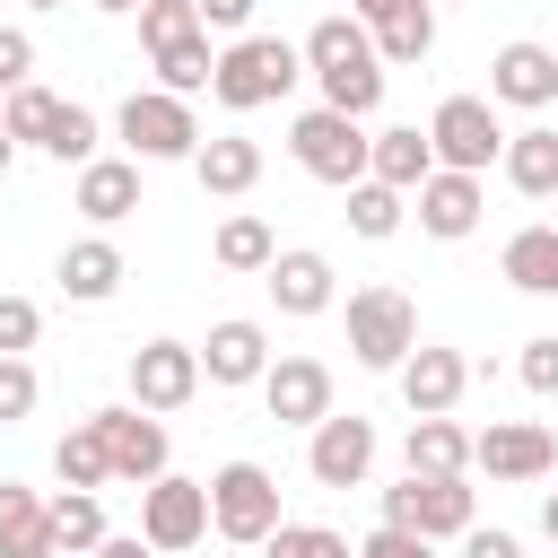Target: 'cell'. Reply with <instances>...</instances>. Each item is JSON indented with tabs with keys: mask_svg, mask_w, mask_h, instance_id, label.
<instances>
[{
	"mask_svg": "<svg viewBox=\"0 0 558 558\" xmlns=\"http://www.w3.org/2000/svg\"><path fill=\"white\" fill-rule=\"evenodd\" d=\"M288 157H296L314 183H340V192H349V183H366V122L314 105V113L288 122Z\"/></svg>",
	"mask_w": 558,
	"mask_h": 558,
	"instance_id": "8992f818",
	"label": "cell"
},
{
	"mask_svg": "<svg viewBox=\"0 0 558 558\" xmlns=\"http://www.w3.org/2000/svg\"><path fill=\"white\" fill-rule=\"evenodd\" d=\"M44 157L87 166V157H96V113H87V105H61V113H52V131H44Z\"/></svg>",
	"mask_w": 558,
	"mask_h": 558,
	"instance_id": "d590c367",
	"label": "cell"
},
{
	"mask_svg": "<svg viewBox=\"0 0 558 558\" xmlns=\"http://www.w3.org/2000/svg\"><path fill=\"white\" fill-rule=\"evenodd\" d=\"M192 17H201V35L218 26V35H244L253 26V0H192Z\"/></svg>",
	"mask_w": 558,
	"mask_h": 558,
	"instance_id": "7bdbcfd3",
	"label": "cell"
},
{
	"mask_svg": "<svg viewBox=\"0 0 558 558\" xmlns=\"http://www.w3.org/2000/svg\"><path fill=\"white\" fill-rule=\"evenodd\" d=\"M52 279H61V296H70V305H105V296L131 279V262H122V244H105V235H78V244L61 253V270H52Z\"/></svg>",
	"mask_w": 558,
	"mask_h": 558,
	"instance_id": "7402d4cb",
	"label": "cell"
},
{
	"mask_svg": "<svg viewBox=\"0 0 558 558\" xmlns=\"http://www.w3.org/2000/svg\"><path fill=\"white\" fill-rule=\"evenodd\" d=\"M192 392H201V349H183V340H148V349H131V410L166 418V410H183Z\"/></svg>",
	"mask_w": 558,
	"mask_h": 558,
	"instance_id": "8fae6325",
	"label": "cell"
},
{
	"mask_svg": "<svg viewBox=\"0 0 558 558\" xmlns=\"http://www.w3.org/2000/svg\"><path fill=\"white\" fill-rule=\"evenodd\" d=\"M96 9H113V17H122V9H140V0H96Z\"/></svg>",
	"mask_w": 558,
	"mask_h": 558,
	"instance_id": "681fc988",
	"label": "cell"
},
{
	"mask_svg": "<svg viewBox=\"0 0 558 558\" xmlns=\"http://www.w3.org/2000/svg\"><path fill=\"white\" fill-rule=\"evenodd\" d=\"M70 209H78V218H96V227L131 218V209H140V166H131V157H87V166H78Z\"/></svg>",
	"mask_w": 558,
	"mask_h": 558,
	"instance_id": "44dd1931",
	"label": "cell"
},
{
	"mask_svg": "<svg viewBox=\"0 0 558 558\" xmlns=\"http://www.w3.org/2000/svg\"><path fill=\"white\" fill-rule=\"evenodd\" d=\"M113 131H122V140H131V157H148V166H166V157H192V148H201L192 96H166V87H140V96H122Z\"/></svg>",
	"mask_w": 558,
	"mask_h": 558,
	"instance_id": "52a82bcc",
	"label": "cell"
},
{
	"mask_svg": "<svg viewBox=\"0 0 558 558\" xmlns=\"http://www.w3.org/2000/svg\"><path fill=\"white\" fill-rule=\"evenodd\" d=\"M52 471H61V488H78V497H96L105 480H113V462H105V436H96V418H78L61 445H52Z\"/></svg>",
	"mask_w": 558,
	"mask_h": 558,
	"instance_id": "f1b7e54d",
	"label": "cell"
},
{
	"mask_svg": "<svg viewBox=\"0 0 558 558\" xmlns=\"http://www.w3.org/2000/svg\"><path fill=\"white\" fill-rule=\"evenodd\" d=\"M270 227L253 218V209H235V218H218V235H209V262L218 270H270Z\"/></svg>",
	"mask_w": 558,
	"mask_h": 558,
	"instance_id": "f546056e",
	"label": "cell"
},
{
	"mask_svg": "<svg viewBox=\"0 0 558 558\" xmlns=\"http://www.w3.org/2000/svg\"><path fill=\"white\" fill-rule=\"evenodd\" d=\"M262 401L279 427H323L331 418V366L323 357H270L262 366Z\"/></svg>",
	"mask_w": 558,
	"mask_h": 558,
	"instance_id": "4fadbf2b",
	"label": "cell"
},
{
	"mask_svg": "<svg viewBox=\"0 0 558 558\" xmlns=\"http://www.w3.org/2000/svg\"><path fill=\"white\" fill-rule=\"evenodd\" d=\"M87 558H157V549H148V541H140V532H105V541H96V549H87Z\"/></svg>",
	"mask_w": 558,
	"mask_h": 558,
	"instance_id": "f6af8a7d",
	"label": "cell"
},
{
	"mask_svg": "<svg viewBox=\"0 0 558 558\" xmlns=\"http://www.w3.org/2000/svg\"><path fill=\"white\" fill-rule=\"evenodd\" d=\"M26 70H35V35L26 26H0V96L26 87Z\"/></svg>",
	"mask_w": 558,
	"mask_h": 558,
	"instance_id": "60d3db41",
	"label": "cell"
},
{
	"mask_svg": "<svg viewBox=\"0 0 558 558\" xmlns=\"http://www.w3.org/2000/svg\"><path fill=\"white\" fill-rule=\"evenodd\" d=\"M410 471L418 480H471V436L453 418H410Z\"/></svg>",
	"mask_w": 558,
	"mask_h": 558,
	"instance_id": "4316f807",
	"label": "cell"
},
{
	"mask_svg": "<svg viewBox=\"0 0 558 558\" xmlns=\"http://www.w3.org/2000/svg\"><path fill=\"white\" fill-rule=\"evenodd\" d=\"M462 558H523V541H514V532H497V523H488V532L471 523V532H462Z\"/></svg>",
	"mask_w": 558,
	"mask_h": 558,
	"instance_id": "ee69618b",
	"label": "cell"
},
{
	"mask_svg": "<svg viewBox=\"0 0 558 558\" xmlns=\"http://www.w3.org/2000/svg\"><path fill=\"white\" fill-rule=\"evenodd\" d=\"M357 558H436V541H418V532H392V523H375V532L357 541Z\"/></svg>",
	"mask_w": 558,
	"mask_h": 558,
	"instance_id": "ab89813d",
	"label": "cell"
},
{
	"mask_svg": "<svg viewBox=\"0 0 558 558\" xmlns=\"http://www.w3.org/2000/svg\"><path fill=\"white\" fill-rule=\"evenodd\" d=\"M279 523H288V514H279V480H270L262 462H218V471H209V532H218V541L262 549Z\"/></svg>",
	"mask_w": 558,
	"mask_h": 558,
	"instance_id": "3957f363",
	"label": "cell"
},
{
	"mask_svg": "<svg viewBox=\"0 0 558 558\" xmlns=\"http://www.w3.org/2000/svg\"><path fill=\"white\" fill-rule=\"evenodd\" d=\"M262 366H270V340H262V323H244V314H227V323H209V349H201V375H209L218 392H235V384H262Z\"/></svg>",
	"mask_w": 558,
	"mask_h": 558,
	"instance_id": "ffe728a7",
	"label": "cell"
},
{
	"mask_svg": "<svg viewBox=\"0 0 558 558\" xmlns=\"http://www.w3.org/2000/svg\"><path fill=\"white\" fill-rule=\"evenodd\" d=\"M26 9H70V0H26Z\"/></svg>",
	"mask_w": 558,
	"mask_h": 558,
	"instance_id": "f907efd6",
	"label": "cell"
},
{
	"mask_svg": "<svg viewBox=\"0 0 558 558\" xmlns=\"http://www.w3.org/2000/svg\"><path fill=\"white\" fill-rule=\"evenodd\" d=\"M471 471H488V480H549L558 471V436L541 418H488L471 436Z\"/></svg>",
	"mask_w": 558,
	"mask_h": 558,
	"instance_id": "9c48e42d",
	"label": "cell"
},
{
	"mask_svg": "<svg viewBox=\"0 0 558 558\" xmlns=\"http://www.w3.org/2000/svg\"><path fill=\"white\" fill-rule=\"evenodd\" d=\"M384 9H401V0H357V9H349V17H357V26H375V17H384Z\"/></svg>",
	"mask_w": 558,
	"mask_h": 558,
	"instance_id": "bcb514c9",
	"label": "cell"
},
{
	"mask_svg": "<svg viewBox=\"0 0 558 558\" xmlns=\"http://www.w3.org/2000/svg\"><path fill=\"white\" fill-rule=\"evenodd\" d=\"M35 401H44L35 366H26V357H0V427H17V418H26Z\"/></svg>",
	"mask_w": 558,
	"mask_h": 558,
	"instance_id": "74e56055",
	"label": "cell"
},
{
	"mask_svg": "<svg viewBox=\"0 0 558 558\" xmlns=\"http://www.w3.org/2000/svg\"><path fill=\"white\" fill-rule=\"evenodd\" d=\"M296 52H305V70L323 78V105H331V113L366 122V113L384 105V61H375V35H366L357 17H323Z\"/></svg>",
	"mask_w": 558,
	"mask_h": 558,
	"instance_id": "6da1fadb",
	"label": "cell"
},
{
	"mask_svg": "<svg viewBox=\"0 0 558 558\" xmlns=\"http://www.w3.org/2000/svg\"><path fill=\"white\" fill-rule=\"evenodd\" d=\"M192 174H201V192L244 201V192L262 183V148H253L244 131H218V140H201V148H192Z\"/></svg>",
	"mask_w": 558,
	"mask_h": 558,
	"instance_id": "603a6c76",
	"label": "cell"
},
{
	"mask_svg": "<svg viewBox=\"0 0 558 558\" xmlns=\"http://www.w3.org/2000/svg\"><path fill=\"white\" fill-rule=\"evenodd\" d=\"M209 532V480H148L140 488V541L148 549H201Z\"/></svg>",
	"mask_w": 558,
	"mask_h": 558,
	"instance_id": "30bf717a",
	"label": "cell"
},
{
	"mask_svg": "<svg viewBox=\"0 0 558 558\" xmlns=\"http://www.w3.org/2000/svg\"><path fill=\"white\" fill-rule=\"evenodd\" d=\"M410 349H418V305L401 288H357L349 296V357L375 375H401Z\"/></svg>",
	"mask_w": 558,
	"mask_h": 558,
	"instance_id": "277c9868",
	"label": "cell"
},
{
	"mask_svg": "<svg viewBox=\"0 0 558 558\" xmlns=\"http://www.w3.org/2000/svg\"><path fill=\"white\" fill-rule=\"evenodd\" d=\"M497 166H506V183H514L523 201H549V192H558V131H541V122H532V131H506V157H497Z\"/></svg>",
	"mask_w": 558,
	"mask_h": 558,
	"instance_id": "484cf974",
	"label": "cell"
},
{
	"mask_svg": "<svg viewBox=\"0 0 558 558\" xmlns=\"http://www.w3.org/2000/svg\"><path fill=\"white\" fill-rule=\"evenodd\" d=\"M480 209H488V192H480V174H427L418 183V227L436 235V244H462L471 227H480Z\"/></svg>",
	"mask_w": 558,
	"mask_h": 558,
	"instance_id": "ac0fdd59",
	"label": "cell"
},
{
	"mask_svg": "<svg viewBox=\"0 0 558 558\" xmlns=\"http://www.w3.org/2000/svg\"><path fill=\"white\" fill-rule=\"evenodd\" d=\"M506 279H514L523 296H558V227L506 235Z\"/></svg>",
	"mask_w": 558,
	"mask_h": 558,
	"instance_id": "83f0119b",
	"label": "cell"
},
{
	"mask_svg": "<svg viewBox=\"0 0 558 558\" xmlns=\"http://www.w3.org/2000/svg\"><path fill=\"white\" fill-rule=\"evenodd\" d=\"M366 35H375V61H384V70H410V61L436 52V9H427V0H401V9H384Z\"/></svg>",
	"mask_w": 558,
	"mask_h": 558,
	"instance_id": "d4e9b609",
	"label": "cell"
},
{
	"mask_svg": "<svg viewBox=\"0 0 558 558\" xmlns=\"http://www.w3.org/2000/svg\"><path fill=\"white\" fill-rule=\"evenodd\" d=\"M52 541H61V558H87V549L105 541V506L78 497V488H61V497H52Z\"/></svg>",
	"mask_w": 558,
	"mask_h": 558,
	"instance_id": "d6a6232c",
	"label": "cell"
},
{
	"mask_svg": "<svg viewBox=\"0 0 558 558\" xmlns=\"http://www.w3.org/2000/svg\"><path fill=\"white\" fill-rule=\"evenodd\" d=\"M262 558H357L331 523H279L270 541H262Z\"/></svg>",
	"mask_w": 558,
	"mask_h": 558,
	"instance_id": "e575fe53",
	"label": "cell"
},
{
	"mask_svg": "<svg viewBox=\"0 0 558 558\" xmlns=\"http://www.w3.org/2000/svg\"><path fill=\"white\" fill-rule=\"evenodd\" d=\"M436 174V148H427V131L418 122H392V131H366V183H384V192H418Z\"/></svg>",
	"mask_w": 558,
	"mask_h": 558,
	"instance_id": "e0dca14e",
	"label": "cell"
},
{
	"mask_svg": "<svg viewBox=\"0 0 558 558\" xmlns=\"http://www.w3.org/2000/svg\"><path fill=\"white\" fill-rule=\"evenodd\" d=\"M514 375H523L532 392H558V340H523V357H514Z\"/></svg>",
	"mask_w": 558,
	"mask_h": 558,
	"instance_id": "b9f144b4",
	"label": "cell"
},
{
	"mask_svg": "<svg viewBox=\"0 0 558 558\" xmlns=\"http://www.w3.org/2000/svg\"><path fill=\"white\" fill-rule=\"evenodd\" d=\"M462 392H471V357H462V349H410V357H401V401H410V418H453Z\"/></svg>",
	"mask_w": 558,
	"mask_h": 558,
	"instance_id": "2e32d148",
	"label": "cell"
},
{
	"mask_svg": "<svg viewBox=\"0 0 558 558\" xmlns=\"http://www.w3.org/2000/svg\"><path fill=\"white\" fill-rule=\"evenodd\" d=\"M96 436H105V462H113L122 488L166 480V427H157L148 410H96Z\"/></svg>",
	"mask_w": 558,
	"mask_h": 558,
	"instance_id": "5bb4252c",
	"label": "cell"
},
{
	"mask_svg": "<svg viewBox=\"0 0 558 558\" xmlns=\"http://www.w3.org/2000/svg\"><path fill=\"white\" fill-rule=\"evenodd\" d=\"M296 78H305V52H296L288 35H235V44L218 52V70H209V96H218L227 113H262V105H279Z\"/></svg>",
	"mask_w": 558,
	"mask_h": 558,
	"instance_id": "7a4b0ae2",
	"label": "cell"
},
{
	"mask_svg": "<svg viewBox=\"0 0 558 558\" xmlns=\"http://www.w3.org/2000/svg\"><path fill=\"white\" fill-rule=\"evenodd\" d=\"M235 558H244V549H235Z\"/></svg>",
	"mask_w": 558,
	"mask_h": 558,
	"instance_id": "816d5d0a",
	"label": "cell"
},
{
	"mask_svg": "<svg viewBox=\"0 0 558 558\" xmlns=\"http://www.w3.org/2000/svg\"><path fill=\"white\" fill-rule=\"evenodd\" d=\"M209 70H218L209 35H183V44H166V52H157V87H166V96H201V87H209Z\"/></svg>",
	"mask_w": 558,
	"mask_h": 558,
	"instance_id": "1f68e13d",
	"label": "cell"
},
{
	"mask_svg": "<svg viewBox=\"0 0 558 558\" xmlns=\"http://www.w3.org/2000/svg\"><path fill=\"white\" fill-rule=\"evenodd\" d=\"M541 532H549V541H558V488H549V497H541Z\"/></svg>",
	"mask_w": 558,
	"mask_h": 558,
	"instance_id": "7dc6e473",
	"label": "cell"
},
{
	"mask_svg": "<svg viewBox=\"0 0 558 558\" xmlns=\"http://www.w3.org/2000/svg\"><path fill=\"white\" fill-rule=\"evenodd\" d=\"M35 331H44L35 296H0V357H26V349H35Z\"/></svg>",
	"mask_w": 558,
	"mask_h": 558,
	"instance_id": "f35d334b",
	"label": "cell"
},
{
	"mask_svg": "<svg viewBox=\"0 0 558 558\" xmlns=\"http://www.w3.org/2000/svg\"><path fill=\"white\" fill-rule=\"evenodd\" d=\"M488 105H523V113L558 105V52L532 44V35L497 44V61H488Z\"/></svg>",
	"mask_w": 558,
	"mask_h": 558,
	"instance_id": "7c38bea8",
	"label": "cell"
},
{
	"mask_svg": "<svg viewBox=\"0 0 558 558\" xmlns=\"http://www.w3.org/2000/svg\"><path fill=\"white\" fill-rule=\"evenodd\" d=\"M0 558H61L52 541V506L17 480H0Z\"/></svg>",
	"mask_w": 558,
	"mask_h": 558,
	"instance_id": "cb8c5ba5",
	"label": "cell"
},
{
	"mask_svg": "<svg viewBox=\"0 0 558 558\" xmlns=\"http://www.w3.org/2000/svg\"><path fill=\"white\" fill-rule=\"evenodd\" d=\"M262 288H270V305L279 314H323L331 305V262L314 253V244H288V253H270V270H262Z\"/></svg>",
	"mask_w": 558,
	"mask_h": 558,
	"instance_id": "d6986e66",
	"label": "cell"
},
{
	"mask_svg": "<svg viewBox=\"0 0 558 558\" xmlns=\"http://www.w3.org/2000/svg\"><path fill=\"white\" fill-rule=\"evenodd\" d=\"M305 436H314V445H305V471H314L323 488H357V480L375 471V427H366L357 410H349V418L331 410V418L305 427Z\"/></svg>",
	"mask_w": 558,
	"mask_h": 558,
	"instance_id": "9a60e30c",
	"label": "cell"
},
{
	"mask_svg": "<svg viewBox=\"0 0 558 558\" xmlns=\"http://www.w3.org/2000/svg\"><path fill=\"white\" fill-rule=\"evenodd\" d=\"M427 148H436L445 174H488V166L506 157L497 105H488V96H445V105L427 113Z\"/></svg>",
	"mask_w": 558,
	"mask_h": 558,
	"instance_id": "5b68a950",
	"label": "cell"
},
{
	"mask_svg": "<svg viewBox=\"0 0 558 558\" xmlns=\"http://www.w3.org/2000/svg\"><path fill=\"white\" fill-rule=\"evenodd\" d=\"M52 113H61V96H52V87H35V78L0 96V131H9L17 148H44V131H52Z\"/></svg>",
	"mask_w": 558,
	"mask_h": 558,
	"instance_id": "4dcf8cb0",
	"label": "cell"
},
{
	"mask_svg": "<svg viewBox=\"0 0 558 558\" xmlns=\"http://www.w3.org/2000/svg\"><path fill=\"white\" fill-rule=\"evenodd\" d=\"M9 157H17V140H9V131H0V174H9Z\"/></svg>",
	"mask_w": 558,
	"mask_h": 558,
	"instance_id": "c3c4849f",
	"label": "cell"
},
{
	"mask_svg": "<svg viewBox=\"0 0 558 558\" xmlns=\"http://www.w3.org/2000/svg\"><path fill=\"white\" fill-rule=\"evenodd\" d=\"M401 192H384V183H349V227L366 235V244H384V235H401Z\"/></svg>",
	"mask_w": 558,
	"mask_h": 558,
	"instance_id": "836d02e7",
	"label": "cell"
},
{
	"mask_svg": "<svg viewBox=\"0 0 558 558\" xmlns=\"http://www.w3.org/2000/svg\"><path fill=\"white\" fill-rule=\"evenodd\" d=\"M384 523L392 532H418V541H462L480 514H471V480H401V488H384Z\"/></svg>",
	"mask_w": 558,
	"mask_h": 558,
	"instance_id": "ba28073f",
	"label": "cell"
},
{
	"mask_svg": "<svg viewBox=\"0 0 558 558\" xmlns=\"http://www.w3.org/2000/svg\"><path fill=\"white\" fill-rule=\"evenodd\" d=\"M183 35H201L192 0H140V44H148V52H166V44H183Z\"/></svg>",
	"mask_w": 558,
	"mask_h": 558,
	"instance_id": "8d00e7d4",
	"label": "cell"
}]
</instances>
